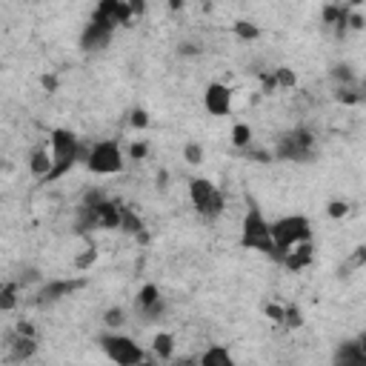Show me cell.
Masks as SVG:
<instances>
[{"instance_id": "obj_15", "label": "cell", "mask_w": 366, "mask_h": 366, "mask_svg": "<svg viewBox=\"0 0 366 366\" xmlns=\"http://www.w3.org/2000/svg\"><path fill=\"white\" fill-rule=\"evenodd\" d=\"M54 161H52V149L46 152V146H37L32 149V155H29V172L37 178V181H46L49 178V172H52Z\"/></svg>"}, {"instance_id": "obj_38", "label": "cell", "mask_w": 366, "mask_h": 366, "mask_svg": "<svg viewBox=\"0 0 366 366\" xmlns=\"http://www.w3.org/2000/svg\"><path fill=\"white\" fill-rule=\"evenodd\" d=\"M181 52H183V54H198V46H195V43H183Z\"/></svg>"}, {"instance_id": "obj_32", "label": "cell", "mask_w": 366, "mask_h": 366, "mask_svg": "<svg viewBox=\"0 0 366 366\" xmlns=\"http://www.w3.org/2000/svg\"><path fill=\"white\" fill-rule=\"evenodd\" d=\"M360 266H366V246H358L355 255L349 258V269H360Z\"/></svg>"}, {"instance_id": "obj_5", "label": "cell", "mask_w": 366, "mask_h": 366, "mask_svg": "<svg viewBox=\"0 0 366 366\" xmlns=\"http://www.w3.org/2000/svg\"><path fill=\"white\" fill-rule=\"evenodd\" d=\"M272 238H275L278 261H281L292 246H298L303 241H312V223H309V218H303V215L281 218V221L272 223Z\"/></svg>"}, {"instance_id": "obj_4", "label": "cell", "mask_w": 366, "mask_h": 366, "mask_svg": "<svg viewBox=\"0 0 366 366\" xmlns=\"http://www.w3.org/2000/svg\"><path fill=\"white\" fill-rule=\"evenodd\" d=\"M189 198H192L195 212L206 221H215L218 215H223V209H226L223 192L206 178H192L189 181Z\"/></svg>"}, {"instance_id": "obj_6", "label": "cell", "mask_w": 366, "mask_h": 366, "mask_svg": "<svg viewBox=\"0 0 366 366\" xmlns=\"http://www.w3.org/2000/svg\"><path fill=\"white\" fill-rule=\"evenodd\" d=\"M86 166L94 175H118V172H123V152L114 141H101L89 149Z\"/></svg>"}, {"instance_id": "obj_17", "label": "cell", "mask_w": 366, "mask_h": 366, "mask_svg": "<svg viewBox=\"0 0 366 366\" xmlns=\"http://www.w3.org/2000/svg\"><path fill=\"white\" fill-rule=\"evenodd\" d=\"M152 349H155L158 360H172V355H175V338L161 332V335H155V340H152Z\"/></svg>"}, {"instance_id": "obj_1", "label": "cell", "mask_w": 366, "mask_h": 366, "mask_svg": "<svg viewBox=\"0 0 366 366\" xmlns=\"http://www.w3.org/2000/svg\"><path fill=\"white\" fill-rule=\"evenodd\" d=\"M241 246L243 249H252V252H263L266 258H275L278 261V246L272 238V223L263 218V212L249 203L243 223H241Z\"/></svg>"}, {"instance_id": "obj_3", "label": "cell", "mask_w": 366, "mask_h": 366, "mask_svg": "<svg viewBox=\"0 0 366 366\" xmlns=\"http://www.w3.org/2000/svg\"><path fill=\"white\" fill-rule=\"evenodd\" d=\"M315 152H318L315 134H312L309 129H303V126H298V129H292V132L281 134L278 143H275V158H278V161L309 163V161L315 158Z\"/></svg>"}, {"instance_id": "obj_30", "label": "cell", "mask_w": 366, "mask_h": 366, "mask_svg": "<svg viewBox=\"0 0 366 366\" xmlns=\"http://www.w3.org/2000/svg\"><path fill=\"white\" fill-rule=\"evenodd\" d=\"M289 329H295V326H301V309L298 306H286V321H283Z\"/></svg>"}, {"instance_id": "obj_16", "label": "cell", "mask_w": 366, "mask_h": 366, "mask_svg": "<svg viewBox=\"0 0 366 366\" xmlns=\"http://www.w3.org/2000/svg\"><path fill=\"white\" fill-rule=\"evenodd\" d=\"M335 363H366V355L360 349V343L358 340H346L338 346V352H335Z\"/></svg>"}, {"instance_id": "obj_35", "label": "cell", "mask_w": 366, "mask_h": 366, "mask_svg": "<svg viewBox=\"0 0 366 366\" xmlns=\"http://www.w3.org/2000/svg\"><path fill=\"white\" fill-rule=\"evenodd\" d=\"M92 261H94V249H89V252H86V255H81L78 261H74V266H78V269H86V266H89Z\"/></svg>"}, {"instance_id": "obj_29", "label": "cell", "mask_w": 366, "mask_h": 366, "mask_svg": "<svg viewBox=\"0 0 366 366\" xmlns=\"http://www.w3.org/2000/svg\"><path fill=\"white\" fill-rule=\"evenodd\" d=\"M129 123H132L134 129H146V126H149V114H146L143 109H134L132 118H129Z\"/></svg>"}, {"instance_id": "obj_18", "label": "cell", "mask_w": 366, "mask_h": 366, "mask_svg": "<svg viewBox=\"0 0 366 366\" xmlns=\"http://www.w3.org/2000/svg\"><path fill=\"white\" fill-rule=\"evenodd\" d=\"M121 229L123 232H129V235H138L141 241H146V235H143V221L138 218V212L134 209H123V221H121Z\"/></svg>"}, {"instance_id": "obj_7", "label": "cell", "mask_w": 366, "mask_h": 366, "mask_svg": "<svg viewBox=\"0 0 366 366\" xmlns=\"http://www.w3.org/2000/svg\"><path fill=\"white\" fill-rule=\"evenodd\" d=\"M101 346H103L106 358L114 360V363H121V366H134V363L143 360V349H141V346L134 343L132 338H126V335H118L114 329H109L101 338Z\"/></svg>"}, {"instance_id": "obj_14", "label": "cell", "mask_w": 366, "mask_h": 366, "mask_svg": "<svg viewBox=\"0 0 366 366\" xmlns=\"http://www.w3.org/2000/svg\"><path fill=\"white\" fill-rule=\"evenodd\" d=\"M281 263L289 269V272H301V269H306L312 263V241H303L298 246H292L289 252L281 258Z\"/></svg>"}, {"instance_id": "obj_27", "label": "cell", "mask_w": 366, "mask_h": 366, "mask_svg": "<svg viewBox=\"0 0 366 366\" xmlns=\"http://www.w3.org/2000/svg\"><path fill=\"white\" fill-rule=\"evenodd\" d=\"M183 161L192 163V166H198L203 161V146L201 143H186L183 146Z\"/></svg>"}, {"instance_id": "obj_25", "label": "cell", "mask_w": 366, "mask_h": 366, "mask_svg": "<svg viewBox=\"0 0 366 366\" xmlns=\"http://www.w3.org/2000/svg\"><path fill=\"white\" fill-rule=\"evenodd\" d=\"M235 34L241 37V41H258V26L255 23H249V21H238L235 23Z\"/></svg>"}, {"instance_id": "obj_21", "label": "cell", "mask_w": 366, "mask_h": 366, "mask_svg": "<svg viewBox=\"0 0 366 366\" xmlns=\"http://www.w3.org/2000/svg\"><path fill=\"white\" fill-rule=\"evenodd\" d=\"M17 289H21V281H9V283H3V289H0V309H3V312L14 309Z\"/></svg>"}, {"instance_id": "obj_13", "label": "cell", "mask_w": 366, "mask_h": 366, "mask_svg": "<svg viewBox=\"0 0 366 366\" xmlns=\"http://www.w3.org/2000/svg\"><path fill=\"white\" fill-rule=\"evenodd\" d=\"M6 346H9V360L14 363H21V360H29L34 352H37V340L32 335H21V332H14L6 338Z\"/></svg>"}, {"instance_id": "obj_2", "label": "cell", "mask_w": 366, "mask_h": 366, "mask_svg": "<svg viewBox=\"0 0 366 366\" xmlns=\"http://www.w3.org/2000/svg\"><path fill=\"white\" fill-rule=\"evenodd\" d=\"M52 161H54V166L49 172L46 183L63 178L74 163L83 161V143H81L78 134L69 132V129H54L52 132Z\"/></svg>"}, {"instance_id": "obj_12", "label": "cell", "mask_w": 366, "mask_h": 366, "mask_svg": "<svg viewBox=\"0 0 366 366\" xmlns=\"http://www.w3.org/2000/svg\"><path fill=\"white\" fill-rule=\"evenodd\" d=\"M112 34H114V29H109V26H103L98 21H89L83 34H81V49L83 52H101L103 46H109Z\"/></svg>"}, {"instance_id": "obj_39", "label": "cell", "mask_w": 366, "mask_h": 366, "mask_svg": "<svg viewBox=\"0 0 366 366\" xmlns=\"http://www.w3.org/2000/svg\"><path fill=\"white\" fill-rule=\"evenodd\" d=\"M358 343H360V349H363V355H366V335H360V338H358Z\"/></svg>"}, {"instance_id": "obj_24", "label": "cell", "mask_w": 366, "mask_h": 366, "mask_svg": "<svg viewBox=\"0 0 366 366\" xmlns=\"http://www.w3.org/2000/svg\"><path fill=\"white\" fill-rule=\"evenodd\" d=\"M103 323H106V329H121V326L126 323V312L121 309V306H114V309H109L103 315Z\"/></svg>"}, {"instance_id": "obj_36", "label": "cell", "mask_w": 366, "mask_h": 366, "mask_svg": "<svg viewBox=\"0 0 366 366\" xmlns=\"http://www.w3.org/2000/svg\"><path fill=\"white\" fill-rule=\"evenodd\" d=\"M14 332H21V335H32V338H34V326H32V323H26V321H21V323L14 326Z\"/></svg>"}, {"instance_id": "obj_34", "label": "cell", "mask_w": 366, "mask_h": 366, "mask_svg": "<svg viewBox=\"0 0 366 366\" xmlns=\"http://www.w3.org/2000/svg\"><path fill=\"white\" fill-rule=\"evenodd\" d=\"M17 281H21V286H26V283L41 281V275H37V269H23V272H21V278H17Z\"/></svg>"}, {"instance_id": "obj_26", "label": "cell", "mask_w": 366, "mask_h": 366, "mask_svg": "<svg viewBox=\"0 0 366 366\" xmlns=\"http://www.w3.org/2000/svg\"><path fill=\"white\" fill-rule=\"evenodd\" d=\"M275 81H278V89H292V86L298 83L295 72H292V69H286V66L275 69Z\"/></svg>"}, {"instance_id": "obj_9", "label": "cell", "mask_w": 366, "mask_h": 366, "mask_svg": "<svg viewBox=\"0 0 366 366\" xmlns=\"http://www.w3.org/2000/svg\"><path fill=\"white\" fill-rule=\"evenodd\" d=\"M134 309H138V315L152 323V321H161L166 315V301L161 298V289L155 283H146L141 292H138V301H134Z\"/></svg>"}, {"instance_id": "obj_23", "label": "cell", "mask_w": 366, "mask_h": 366, "mask_svg": "<svg viewBox=\"0 0 366 366\" xmlns=\"http://www.w3.org/2000/svg\"><path fill=\"white\" fill-rule=\"evenodd\" d=\"M332 78H335L338 86H349V83H355V72H352L349 63H335L332 66Z\"/></svg>"}, {"instance_id": "obj_8", "label": "cell", "mask_w": 366, "mask_h": 366, "mask_svg": "<svg viewBox=\"0 0 366 366\" xmlns=\"http://www.w3.org/2000/svg\"><path fill=\"white\" fill-rule=\"evenodd\" d=\"M132 17H134V12L129 6V0H101L92 14V21H98L109 29H118V26H126Z\"/></svg>"}, {"instance_id": "obj_10", "label": "cell", "mask_w": 366, "mask_h": 366, "mask_svg": "<svg viewBox=\"0 0 366 366\" xmlns=\"http://www.w3.org/2000/svg\"><path fill=\"white\" fill-rule=\"evenodd\" d=\"M83 286V281H46L41 289H37V295H34V303L37 306H49V303H57V301H63L69 298L72 292H78V289Z\"/></svg>"}, {"instance_id": "obj_37", "label": "cell", "mask_w": 366, "mask_h": 366, "mask_svg": "<svg viewBox=\"0 0 366 366\" xmlns=\"http://www.w3.org/2000/svg\"><path fill=\"white\" fill-rule=\"evenodd\" d=\"M363 26H366L363 14H349V29H363Z\"/></svg>"}, {"instance_id": "obj_19", "label": "cell", "mask_w": 366, "mask_h": 366, "mask_svg": "<svg viewBox=\"0 0 366 366\" xmlns=\"http://www.w3.org/2000/svg\"><path fill=\"white\" fill-rule=\"evenodd\" d=\"M201 363L203 366H229L232 363V355H229L226 349H221V346H212V349H206L201 355Z\"/></svg>"}, {"instance_id": "obj_11", "label": "cell", "mask_w": 366, "mask_h": 366, "mask_svg": "<svg viewBox=\"0 0 366 366\" xmlns=\"http://www.w3.org/2000/svg\"><path fill=\"white\" fill-rule=\"evenodd\" d=\"M203 106L209 114H215V118H223L232 109V92L223 83H209L206 86V94H203Z\"/></svg>"}, {"instance_id": "obj_31", "label": "cell", "mask_w": 366, "mask_h": 366, "mask_svg": "<svg viewBox=\"0 0 366 366\" xmlns=\"http://www.w3.org/2000/svg\"><path fill=\"white\" fill-rule=\"evenodd\" d=\"M326 212H329V218H343L346 212H349V206H346L343 201H332L329 206H326Z\"/></svg>"}, {"instance_id": "obj_28", "label": "cell", "mask_w": 366, "mask_h": 366, "mask_svg": "<svg viewBox=\"0 0 366 366\" xmlns=\"http://www.w3.org/2000/svg\"><path fill=\"white\" fill-rule=\"evenodd\" d=\"M263 312H266L269 321H275V323H283L286 321V309H283V306H278V303H266Z\"/></svg>"}, {"instance_id": "obj_22", "label": "cell", "mask_w": 366, "mask_h": 366, "mask_svg": "<svg viewBox=\"0 0 366 366\" xmlns=\"http://www.w3.org/2000/svg\"><path fill=\"white\" fill-rule=\"evenodd\" d=\"M232 146H238V149H249V146H252V126L235 123L232 126Z\"/></svg>"}, {"instance_id": "obj_40", "label": "cell", "mask_w": 366, "mask_h": 366, "mask_svg": "<svg viewBox=\"0 0 366 366\" xmlns=\"http://www.w3.org/2000/svg\"><path fill=\"white\" fill-rule=\"evenodd\" d=\"M181 3H183V0H169V6H172V9H181Z\"/></svg>"}, {"instance_id": "obj_20", "label": "cell", "mask_w": 366, "mask_h": 366, "mask_svg": "<svg viewBox=\"0 0 366 366\" xmlns=\"http://www.w3.org/2000/svg\"><path fill=\"white\" fill-rule=\"evenodd\" d=\"M363 98H366V94L358 92L355 83H349V86H338V89H335V101H338V103H346V106H355V103H360Z\"/></svg>"}, {"instance_id": "obj_33", "label": "cell", "mask_w": 366, "mask_h": 366, "mask_svg": "<svg viewBox=\"0 0 366 366\" xmlns=\"http://www.w3.org/2000/svg\"><path fill=\"white\" fill-rule=\"evenodd\" d=\"M146 152H149V146H146V143H132L129 158H132V161H143V158H146Z\"/></svg>"}]
</instances>
